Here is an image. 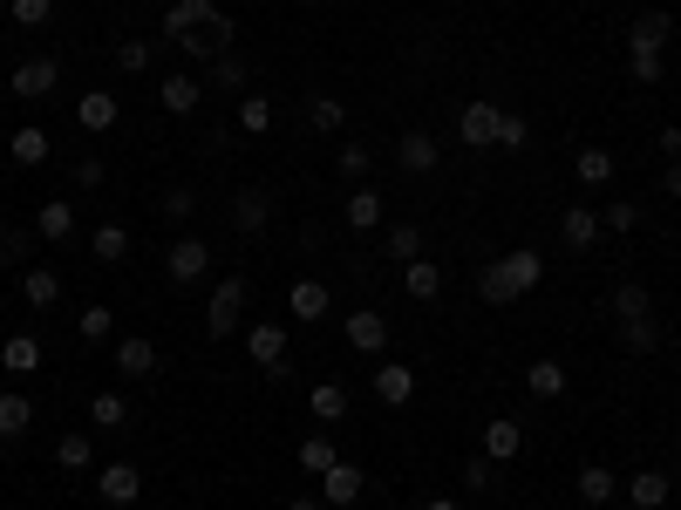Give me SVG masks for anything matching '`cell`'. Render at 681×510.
Instances as JSON below:
<instances>
[{
    "mask_svg": "<svg viewBox=\"0 0 681 510\" xmlns=\"http://www.w3.org/2000/svg\"><path fill=\"white\" fill-rule=\"evenodd\" d=\"M116 368H123V381H150V374H157V341L123 334L116 341Z\"/></svg>",
    "mask_w": 681,
    "mask_h": 510,
    "instance_id": "16",
    "label": "cell"
},
{
    "mask_svg": "<svg viewBox=\"0 0 681 510\" xmlns=\"http://www.w3.org/2000/svg\"><path fill=\"white\" fill-rule=\"evenodd\" d=\"M205 272H212V245L205 239H171V252H164V279L171 286H198Z\"/></svg>",
    "mask_w": 681,
    "mask_h": 510,
    "instance_id": "5",
    "label": "cell"
},
{
    "mask_svg": "<svg viewBox=\"0 0 681 510\" xmlns=\"http://www.w3.org/2000/svg\"><path fill=\"white\" fill-rule=\"evenodd\" d=\"M75 123L103 137V130H116V123H123V102L110 89H89V95H75Z\"/></svg>",
    "mask_w": 681,
    "mask_h": 510,
    "instance_id": "11",
    "label": "cell"
},
{
    "mask_svg": "<svg viewBox=\"0 0 681 510\" xmlns=\"http://www.w3.org/2000/svg\"><path fill=\"white\" fill-rule=\"evenodd\" d=\"M518 449H525V422H512V416L484 422V456H491V463H512Z\"/></svg>",
    "mask_w": 681,
    "mask_h": 510,
    "instance_id": "23",
    "label": "cell"
},
{
    "mask_svg": "<svg viewBox=\"0 0 681 510\" xmlns=\"http://www.w3.org/2000/svg\"><path fill=\"white\" fill-rule=\"evenodd\" d=\"M103 177H110V170H103V157H83V164H75V184H83V191H96Z\"/></svg>",
    "mask_w": 681,
    "mask_h": 510,
    "instance_id": "52",
    "label": "cell"
},
{
    "mask_svg": "<svg viewBox=\"0 0 681 510\" xmlns=\"http://www.w3.org/2000/svg\"><path fill=\"white\" fill-rule=\"evenodd\" d=\"M307 8H320V0H307Z\"/></svg>",
    "mask_w": 681,
    "mask_h": 510,
    "instance_id": "59",
    "label": "cell"
},
{
    "mask_svg": "<svg viewBox=\"0 0 681 510\" xmlns=\"http://www.w3.org/2000/svg\"><path fill=\"white\" fill-rule=\"evenodd\" d=\"M579 503H614V470L607 463H587V470H579Z\"/></svg>",
    "mask_w": 681,
    "mask_h": 510,
    "instance_id": "30",
    "label": "cell"
},
{
    "mask_svg": "<svg viewBox=\"0 0 681 510\" xmlns=\"http://www.w3.org/2000/svg\"><path fill=\"white\" fill-rule=\"evenodd\" d=\"M423 510H464L457 497H430V503H423Z\"/></svg>",
    "mask_w": 681,
    "mask_h": 510,
    "instance_id": "56",
    "label": "cell"
},
{
    "mask_svg": "<svg viewBox=\"0 0 681 510\" xmlns=\"http://www.w3.org/2000/svg\"><path fill=\"white\" fill-rule=\"evenodd\" d=\"M239 314H245V279L232 272V279H218L212 299H205V341H232Z\"/></svg>",
    "mask_w": 681,
    "mask_h": 510,
    "instance_id": "3",
    "label": "cell"
},
{
    "mask_svg": "<svg viewBox=\"0 0 681 510\" xmlns=\"http://www.w3.org/2000/svg\"><path fill=\"white\" fill-rule=\"evenodd\" d=\"M8 150H14V164H21V170H35V164H48V130H14Z\"/></svg>",
    "mask_w": 681,
    "mask_h": 510,
    "instance_id": "36",
    "label": "cell"
},
{
    "mask_svg": "<svg viewBox=\"0 0 681 510\" xmlns=\"http://www.w3.org/2000/svg\"><path fill=\"white\" fill-rule=\"evenodd\" d=\"M497 123H504L497 102H464V116H457L464 150H497Z\"/></svg>",
    "mask_w": 681,
    "mask_h": 510,
    "instance_id": "8",
    "label": "cell"
},
{
    "mask_svg": "<svg viewBox=\"0 0 681 510\" xmlns=\"http://www.w3.org/2000/svg\"><path fill=\"white\" fill-rule=\"evenodd\" d=\"M572 170H579V184H614V150H579Z\"/></svg>",
    "mask_w": 681,
    "mask_h": 510,
    "instance_id": "32",
    "label": "cell"
},
{
    "mask_svg": "<svg viewBox=\"0 0 681 510\" xmlns=\"http://www.w3.org/2000/svg\"><path fill=\"white\" fill-rule=\"evenodd\" d=\"M668 35H674V28H668V8H647L634 28H627V55H661Z\"/></svg>",
    "mask_w": 681,
    "mask_h": 510,
    "instance_id": "12",
    "label": "cell"
},
{
    "mask_svg": "<svg viewBox=\"0 0 681 510\" xmlns=\"http://www.w3.org/2000/svg\"><path fill=\"white\" fill-rule=\"evenodd\" d=\"M0 14H8V0H0Z\"/></svg>",
    "mask_w": 681,
    "mask_h": 510,
    "instance_id": "58",
    "label": "cell"
},
{
    "mask_svg": "<svg viewBox=\"0 0 681 510\" xmlns=\"http://www.w3.org/2000/svg\"><path fill=\"white\" fill-rule=\"evenodd\" d=\"M545 279V252H532V245H518V252H504V259H484V272H477V293H484L491 306H512V299H525Z\"/></svg>",
    "mask_w": 681,
    "mask_h": 510,
    "instance_id": "2",
    "label": "cell"
},
{
    "mask_svg": "<svg viewBox=\"0 0 681 510\" xmlns=\"http://www.w3.org/2000/svg\"><path fill=\"white\" fill-rule=\"evenodd\" d=\"M389 259H402V266L423 259V232L416 225H389Z\"/></svg>",
    "mask_w": 681,
    "mask_h": 510,
    "instance_id": "45",
    "label": "cell"
},
{
    "mask_svg": "<svg viewBox=\"0 0 681 510\" xmlns=\"http://www.w3.org/2000/svg\"><path fill=\"white\" fill-rule=\"evenodd\" d=\"M402 286H409V299H437L443 293V266L437 259H409L402 266Z\"/></svg>",
    "mask_w": 681,
    "mask_h": 510,
    "instance_id": "26",
    "label": "cell"
},
{
    "mask_svg": "<svg viewBox=\"0 0 681 510\" xmlns=\"http://www.w3.org/2000/svg\"><path fill=\"white\" fill-rule=\"evenodd\" d=\"M8 252L21 259V252H28V232H0V259H8Z\"/></svg>",
    "mask_w": 681,
    "mask_h": 510,
    "instance_id": "53",
    "label": "cell"
},
{
    "mask_svg": "<svg viewBox=\"0 0 681 510\" xmlns=\"http://www.w3.org/2000/svg\"><path fill=\"white\" fill-rule=\"evenodd\" d=\"M307 408H314V422H341L348 416V388L341 381H320V388L307 395Z\"/></svg>",
    "mask_w": 681,
    "mask_h": 510,
    "instance_id": "31",
    "label": "cell"
},
{
    "mask_svg": "<svg viewBox=\"0 0 681 510\" xmlns=\"http://www.w3.org/2000/svg\"><path fill=\"white\" fill-rule=\"evenodd\" d=\"M341 218H348V232H375V225H382V191L355 184V191L341 197Z\"/></svg>",
    "mask_w": 681,
    "mask_h": 510,
    "instance_id": "19",
    "label": "cell"
},
{
    "mask_svg": "<svg viewBox=\"0 0 681 510\" xmlns=\"http://www.w3.org/2000/svg\"><path fill=\"white\" fill-rule=\"evenodd\" d=\"M21 293H28V306H55L62 299V272L55 266H28L21 272Z\"/></svg>",
    "mask_w": 681,
    "mask_h": 510,
    "instance_id": "27",
    "label": "cell"
},
{
    "mask_svg": "<svg viewBox=\"0 0 681 510\" xmlns=\"http://www.w3.org/2000/svg\"><path fill=\"white\" fill-rule=\"evenodd\" d=\"M245 354L266 368V381H287V327H280V320H260V327H252V334H245Z\"/></svg>",
    "mask_w": 681,
    "mask_h": 510,
    "instance_id": "6",
    "label": "cell"
},
{
    "mask_svg": "<svg viewBox=\"0 0 681 510\" xmlns=\"http://www.w3.org/2000/svg\"><path fill=\"white\" fill-rule=\"evenodd\" d=\"M89 422H96V429H130V408H123L116 388H103V395L89 401Z\"/></svg>",
    "mask_w": 681,
    "mask_h": 510,
    "instance_id": "34",
    "label": "cell"
},
{
    "mask_svg": "<svg viewBox=\"0 0 681 510\" xmlns=\"http://www.w3.org/2000/svg\"><path fill=\"white\" fill-rule=\"evenodd\" d=\"M620 341L634 347V354H654V347H661V320H654V314H641V320H620Z\"/></svg>",
    "mask_w": 681,
    "mask_h": 510,
    "instance_id": "33",
    "label": "cell"
},
{
    "mask_svg": "<svg viewBox=\"0 0 681 510\" xmlns=\"http://www.w3.org/2000/svg\"><path fill=\"white\" fill-rule=\"evenodd\" d=\"M0 368H8L14 381H28L41 368V341L35 334H8V341H0Z\"/></svg>",
    "mask_w": 681,
    "mask_h": 510,
    "instance_id": "22",
    "label": "cell"
},
{
    "mask_svg": "<svg viewBox=\"0 0 681 510\" xmlns=\"http://www.w3.org/2000/svg\"><path fill=\"white\" fill-rule=\"evenodd\" d=\"M362 490H368V476H362V463H348V456H341V463L320 476V503H327V510H348V503H362Z\"/></svg>",
    "mask_w": 681,
    "mask_h": 510,
    "instance_id": "9",
    "label": "cell"
},
{
    "mask_svg": "<svg viewBox=\"0 0 681 510\" xmlns=\"http://www.w3.org/2000/svg\"><path fill=\"white\" fill-rule=\"evenodd\" d=\"M600 225H607V232H634V225H641V204H607V212H600Z\"/></svg>",
    "mask_w": 681,
    "mask_h": 510,
    "instance_id": "50",
    "label": "cell"
},
{
    "mask_svg": "<svg viewBox=\"0 0 681 510\" xmlns=\"http://www.w3.org/2000/svg\"><path fill=\"white\" fill-rule=\"evenodd\" d=\"M627 497H634V510H668L674 476L668 470H634V476H627Z\"/></svg>",
    "mask_w": 681,
    "mask_h": 510,
    "instance_id": "17",
    "label": "cell"
},
{
    "mask_svg": "<svg viewBox=\"0 0 681 510\" xmlns=\"http://www.w3.org/2000/svg\"><path fill=\"white\" fill-rule=\"evenodd\" d=\"M239 130L245 137H266L273 130V102L266 95H239Z\"/></svg>",
    "mask_w": 681,
    "mask_h": 510,
    "instance_id": "37",
    "label": "cell"
},
{
    "mask_svg": "<svg viewBox=\"0 0 681 510\" xmlns=\"http://www.w3.org/2000/svg\"><path fill=\"white\" fill-rule=\"evenodd\" d=\"M525 137H532V123H525L518 110H504V123H497V150H525Z\"/></svg>",
    "mask_w": 681,
    "mask_h": 510,
    "instance_id": "48",
    "label": "cell"
},
{
    "mask_svg": "<svg viewBox=\"0 0 681 510\" xmlns=\"http://www.w3.org/2000/svg\"><path fill=\"white\" fill-rule=\"evenodd\" d=\"M661 150H668V164L681 157V123H668V130H661Z\"/></svg>",
    "mask_w": 681,
    "mask_h": 510,
    "instance_id": "54",
    "label": "cell"
},
{
    "mask_svg": "<svg viewBox=\"0 0 681 510\" xmlns=\"http://www.w3.org/2000/svg\"><path fill=\"white\" fill-rule=\"evenodd\" d=\"M232 225H239V232H266V225H273V197H266L260 184H245V191L232 197Z\"/></svg>",
    "mask_w": 681,
    "mask_h": 510,
    "instance_id": "21",
    "label": "cell"
},
{
    "mask_svg": "<svg viewBox=\"0 0 681 510\" xmlns=\"http://www.w3.org/2000/svg\"><path fill=\"white\" fill-rule=\"evenodd\" d=\"M341 334L355 354H382L389 347V314H375V306H355V314H341Z\"/></svg>",
    "mask_w": 681,
    "mask_h": 510,
    "instance_id": "7",
    "label": "cell"
},
{
    "mask_svg": "<svg viewBox=\"0 0 681 510\" xmlns=\"http://www.w3.org/2000/svg\"><path fill=\"white\" fill-rule=\"evenodd\" d=\"M96 259H103V266H116L123 259V252H130V225H96Z\"/></svg>",
    "mask_w": 681,
    "mask_h": 510,
    "instance_id": "35",
    "label": "cell"
},
{
    "mask_svg": "<svg viewBox=\"0 0 681 510\" xmlns=\"http://www.w3.org/2000/svg\"><path fill=\"white\" fill-rule=\"evenodd\" d=\"M627 68H634L641 89H661V82H668V62H661V55H627Z\"/></svg>",
    "mask_w": 681,
    "mask_h": 510,
    "instance_id": "47",
    "label": "cell"
},
{
    "mask_svg": "<svg viewBox=\"0 0 681 510\" xmlns=\"http://www.w3.org/2000/svg\"><path fill=\"white\" fill-rule=\"evenodd\" d=\"M75 334H83V341H110L116 314H110V306H83V314H75Z\"/></svg>",
    "mask_w": 681,
    "mask_h": 510,
    "instance_id": "40",
    "label": "cell"
},
{
    "mask_svg": "<svg viewBox=\"0 0 681 510\" xmlns=\"http://www.w3.org/2000/svg\"><path fill=\"white\" fill-rule=\"evenodd\" d=\"M8 89L21 95V102H48L62 89V62L55 55H35V62H14V75H8Z\"/></svg>",
    "mask_w": 681,
    "mask_h": 510,
    "instance_id": "4",
    "label": "cell"
},
{
    "mask_svg": "<svg viewBox=\"0 0 681 510\" xmlns=\"http://www.w3.org/2000/svg\"><path fill=\"white\" fill-rule=\"evenodd\" d=\"M341 463V449L335 443H327V436H307V443H300V470H314V476H327V470H335Z\"/></svg>",
    "mask_w": 681,
    "mask_h": 510,
    "instance_id": "39",
    "label": "cell"
},
{
    "mask_svg": "<svg viewBox=\"0 0 681 510\" xmlns=\"http://www.w3.org/2000/svg\"><path fill=\"white\" fill-rule=\"evenodd\" d=\"M287 510H327V503H320V497H293Z\"/></svg>",
    "mask_w": 681,
    "mask_h": 510,
    "instance_id": "57",
    "label": "cell"
},
{
    "mask_svg": "<svg viewBox=\"0 0 681 510\" xmlns=\"http://www.w3.org/2000/svg\"><path fill=\"white\" fill-rule=\"evenodd\" d=\"M600 232H607V225H600L593 204H566V212H559V239H566V252H587Z\"/></svg>",
    "mask_w": 681,
    "mask_h": 510,
    "instance_id": "14",
    "label": "cell"
},
{
    "mask_svg": "<svg viewBox=\"0 0 681 510\" xmlns=\"http://www.w3.org/2000/svg\"><path fill=\"white\" fill-rule=\"evenodd\" d=\"M8 14H14V28H48V21H55V0H8Z\"/></svg>",
    "mask_w": 681,
    "mask_h": 510,
    "instance_id": "43",
    "label": "cell"
},
{
    "mask_svg": "<svg viewBox=\"0 0 681 510\" xmlns=\"http://www.w3.org/2000/svg\"><path fill=\"white\" fill-rule=\"evenodd\" d=\"M35 232H41L48 245H62V239L75 232V204H68V197H48L41 212H35Z\"/></svg>",
    "mask_w": 681,
    "mask_h": 510,
    "instance_id": "25",
    "label": "cell"
},
{
    "mask_svg": "<svg viewBox=\"0 0 681 510\" xmlns=\"http://www.w3.org/2000/svg\"><path fill=\"white\" fill-rule=\"evenodd\" d=\"M164 41L185 48L191 62H218V55H232V14H225L218 0H171Z\"/></svg>",
    "mask_w": 681,
    "mask_h": 510,
    "instance_id": "1",
    "label": "cell"
},
{
    "mask_svg": "<svg viewBox=\"0 0 681 510\" xmlns=\"http://www.w3.org/2000/svg\"><path fill=\"white\" fill-rule=\"evenodd\" d=\"M375 395H382L389 408H402V401L416 395V368H402V361H382V368H375Z\"/></svg>",
    "mask_w": 681,
    "mask_h": 510,
    "instance_id": "24",
    "label": "cell"
},
{
    "mask_svg": "<svg viewBox=\"0 0 681 510\" xmlns=\"http://www.w3.org/2000/svg\"><path fill=\"white\" fill-rule=\"evenodd\" d=\"M212 68V89H225V95H239L245 89V62H239V48L232 55H218V62H205Z\"/></svg>",
    "mask_w": 681,
    "mask_h": 510,
    "instance_id": "41",
    "label": "cell"
},
{
    "mask_svg": "<svg viewBox=\"0 0 681 510\" xmlns=\"http://www.w3.org/2000/svg\"><path fill=\"white\" fill-rule=\"evenodd\" d=\"M335 164H341V177H368L375 150H362V143H341V150H335Z\"/></svg>",
    "mask_w": 681,
    "mask_h": 510,
    "instance_id": "49",
    "label": "cell"
},
{
    "mask_svg": "<svg viewBox=\"0 0 681 510\" xmlns=\"http://www.w3.org/2000/svg\"><path fill=\"white\" fill-rule=\"evenodd\" d=\"M566 381H572V374H566L559 361H532V368H525V388H532L539 401H559V395H566Z\"/></svg>",
    "mask_w": 681,
    "mask_h": 510,
    "instance_id": "28",
    "label": "cell"
},
{
    "mask_svg": "<svg viewBox=\"0 0 681 510\" xmlns=\"http://www.w3.org/2000/svg\"><path fill=\"white\" fill-rule=\"evenodd\" d=\"M287 314L293 320H327V314H335V293H327L320 279H300V286L287 293Z\"/></svg>",
    "mask_w": 681,
    "mask_h": 510,
    "instance_id": "20",
    "label": "cell"
},
{
    "mask_svg": "<svg viewBox=\"0 0 681 510\" xmlns=\"http://www.w3.org/2000/svg\"><path fill=\"white\" fill-rule=\"evenodd\" d=\"M55 463H62V470H89V463H96V443H89V436H75V429H68V436L55 443Z\"/></svg>",
    "mask_w": 681,
    "mask_h": 510,
    "instance_id": "42",
    "label": "cell"
},
{
    "mask_svg": "<svg viewBox=\"0 0 681 510\" xmlns=\"http://www.w3.org/2000/svg\"><path fill=\"white\" fill-rule=\"evenodd\" d=\"M191 212H198V197H191L185 184H178V191H171V197H164V218H171V225H185Z\"/></svg>",
    "mask_w": 681,
    "mask_h": 510,
    "instance_id": "51",
    "label": "cell"
},
{
    "mask_svg": "<svg viewBox=\"0 0 681 510\" xmlns=\"http://www.w3.org/2000/svg\"><path fill=\"white\" fill-rule=\"evenodd\" d=\"M198 102H205V82H198V75H164L157 82V110L164 116H191Z\"/></svg>",
    "mask_w": 681,
    "mask_h": 510,
    "instance_id": "13",
    "label": "cell"
},
{
    "mask_svg": "<svg viewBox=\"0 0 681 510\" xmlns=\"http://www.w3.org/2000/svg\"><path fill=\"white\" fill-rule=\"evenodd\" d=\"M307 123H314L320 137H341V123H348V102H341V95H314V102H307Z\"/></svg>",
    "mask_w": 681,
    "mask_h": 510,
    "instance_id": "29",
    "label": "cell"
},
{
    "mask_svg": "<svg viewBox=\"0 0 681 510\" xmlns=\"http://www.w3.org/2000/svg\"><path fill=\"white\" fill-rule=\"evenodd\" d=\"M35 429V401L21 388H0V443H21Z\"/></svg>",
    "mask_w": 681,
    "mask_h": 510,
    "instance_id": "18",
    "label": "cell"
},
{
    "mask_svg": "<svg viewBox=\"0 0 681 510\" xmlns=\"http://www.w3.org/2000/svg\"><path fill=\"white\" fill-rule=\"evenodd\" d=\"M491 483H497V463H491V456H470V463H464V490H470V497H484Z\"/></svg>",
    "mask_w": 681,
    "mask_h": 510,
    "instance_id": "46",
    "label": "cell"
},
{
    "mask_svg": "<svg viewBox=\"0 0 681 510\" xmlns=\"http://www.w3.org/2000/svg\"><path fill=\"white\" fill-rule=\"evenodd\" d=\"M661 191H668V197H681V157H674V164L661 170Z\"/></svg>",
    "mask_w": 681,
    "mask_h": 510,
    "instance_id": "55",
    "label": "cell"
},
{
    "mask_svg": "<svg viewBox=\"0 0 681 510\" xmlns=\"http://www.w3.org/2000/svg\"><path fill=\"white\" fill-rule=\"evenodd\" d=\"M96 497L116 503V510H130L143 497V470L137 463H110V470H96Z\"/></svg>",
    "mask_w": 681,
    "mask_h": 510,
    "instance_id": "10",
    "label": "cell"
},
{
    "mask_svg": "<svg viewBox=\"0 0 681 510\" xmlns=\"http://www.w3.org/2000/svg\"><path fill=\"white\" fill-rule=\"evenodd\" d=\"M150 55H157V41H137V35H123V41H116V68H123V75H143Z\"/></svg>",
    "mask_w": 681,
    "mask_h": 510,
    "instance_id": "38",
    "label": "cell"
},
{
    "mask_svg": "<svg viewBox=\"0 0 681 510\" xmlns=\"http://www.w3.org/2000/svg\"><path fill=\"white\" fill-rule=\"evenodd\" d=\"M641 314H654V306H647V286H634V279H627V286H614V320H641Z\"/></svg>",
    "mask_w": 681,
    "mask_h": 510,
    "instance_id": "44",
    "label": "cell"
},
{
    "mask_svg": "<svg viewBox=\"0 0 681 510\" xmlns=\"http://www.w3.org/2000/svg\"><path fill=\"white\" fill-rule=\"evenodd\" d=\"M395 164L409 170V177H430V170L443 164V150H437V137H430V130H409V137L395 143Z\"/></svg>",
    "mask_w": 681,
    "mask_h": 510,
    "instance_id": "15",
    "label": "cell"
}]
</instances>
